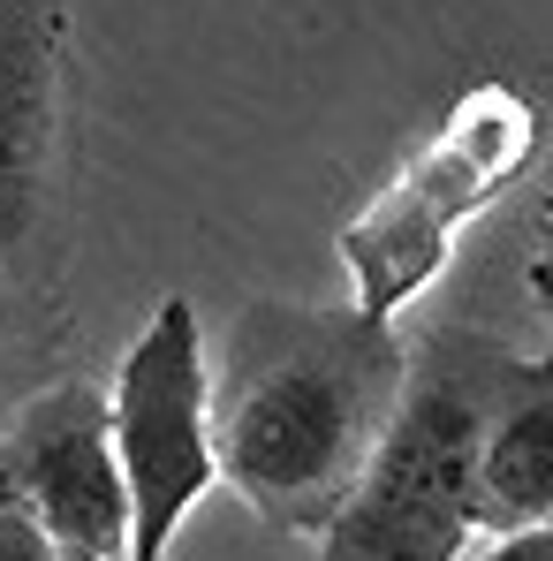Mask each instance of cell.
Segmentation results:
<instances>
[{"label": "cell", "mask_w": 553, "mask_h": 561, "mask_svg": "<svg viewBox=\"0 0 553 561\" xmlns=\"http://www.w3.org/2000/svg\"><path fill=\"white\" fill-rule=\"evenodd\" d=\"M523 524H553V394L546 365H531L523 402L485 417L470 463V539H500Z\"/></svg>", "instance_id": "obj_7"}, {"label": "cell", "mask_w": 553, "mask_h": 561, "mask_svg": "<svg viewBox=\"0 0 553 561\" xmlns=\"http://www.w3.org/2000/svg\"><path fill=\"white\" fill-rule=\"evenodd\" d=\"M531 152H539V106L508 84H477L448 114V129L342 228V266L357 288L349 304L371 319H394L402 304H417L448 266L456 228L516 183Z\"/></svg>", "instance_id": "obj_2"}, {"label": "cell", "mask_w": 553, "mask_h": 561, "mask_svg": "<svg viewBox=\"0 0 553 561\" xmlns=\"http://www.w3.org/2000/svg\"><path fill=\"white\" fill-rule=\"evenodd\" d=\"M0 561H54V547L38 539V524L15 501H0Z\"/></svg>", "instance_id": "obj_8"}, {"label": "cell", "mask_w": 553, "mask_h": 561, "mask_svg": "<svg viewBox=\"0 0 553 561\" xmlns=\"http://www.w3.org/2000/svg\"><path fill=\"white\" fill-rule=\"evenodd\" d=\"M106 433L129 485V554L160 561L175 524L220 478L212 463V365L189 296H160L106 387Z\"/></svg>", "instance_id": "obj_4"}, {"label": "cell", "mask_w": 553, "mask_h": 561, "mask_svg": "<svg viewBox=\"0 0 553 561\" xmlns=\"http://www.w3.org/2000/svg\"><path fill=\"white\" fill-rule=\"evenodd\" d=\"M0 501H15L38 539L69 561H129V485L106 433V387H46L0 440Z\"/></svg>", "instance_id": "obj_5"}, {"label": "cell", "mask_w": 553, "mask_h": 561, "mask_svg": "<svg viewBox=\"0 0 553 561\" xmlns=\"http://www.w3.org/2000/svg\"><path fill=\"white\" fill-rule=\"evenodd\" d=\"M394 319L357 304L303 311L251 304L235 319L228 365L212 379V463L220 478L288 531H326L342 493L357 485L371 433L402 387Z\"/></svg>", "instance_id": "obj_1"}, {"label": "cell", "mask_w": 553, "mask_h": 561, "mask_svg": "<svg viewBox=\"0 0 553 561\" xmlns=\"http://www.w3.org/2000/svg\"><path fill=\"white\" fill-rule=\"evenodd\" d=\"M61 54H69L61 0H0V220L23 213L31 175L46 160Z\"/></svg>", "instance_id": "obj_6"}, {"label": "cell", "mask_w": 553, "mask_h": 561, "mask_svg": "<svg viewBox=\"0 0 553 561\" xmlns=\"http://www.w3.org/2000/svg\"><path fill=\"white\" fill-rule=\"evenodd\" d=\"M485 394L456 365H402V387L371 433L357 485L319 531L334 561H456L470 539V463Z\"/></svg>", "instance_id": "obj_3"}]
</instances>
